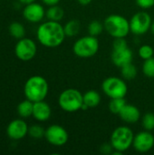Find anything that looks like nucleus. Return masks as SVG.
Listing matches in <instances>:
<instances>
[{
  "label": "nucleus",
  "instance_id": "34",
  "mask_svg": "<svg viewBox=\"0 0 154 155\" xmlns=\"http://www.w3.org/2000/svg\"><path fill=\"white\" fill-rule=\"evenodd\" d=\"M150 30H151V32L154 35V21L152 23V25H151V29Z\"/></svg>",
  "mask_w": 154,
  "mask_h": 155
},
{
  "label": "nucleus",
  "instance_id": "7",
  "mask_svg": "<svg viewBox=\"0 0 154 155\" xmlns=\"http://www.w3.org/2000/svg\"><path fill=\"white\" fill-rule=\"evenodd\" d=\"M99 50V41L96 36L85 35L75 41L73 51L74 54L81 58H89L97 54Z\"/></svg>",
  "mask_w": 154,
  "mask_h": 155
},
{
  "label": "nucleus",
  "instance_id": "6",
  "mask_svg": "<svg viewBox=\"0 0 154 155\" xmlns=\"http://www.w3.org/2000/svg\"><path fill=\"white\" fill-rule=\"evenodd\" d=\"M113 63L122 67L129 63H132L133 58V51L128 47L127 42L124 38H115L113 43V52L111 54Z\"/></svg>",
  "mask_w": 154,
  "mask_h": 155
},
{
  "label": "nucleus",
  "instance_id": "9",
  "mask_svg": "<svg viewBox=\"0 0 154 155\" xmlns=\"http://www.w3.org/2000/svg\"><path fill=\"white\" fill-rule=\"evenodd\" d=\"M129 22L131 32L136 35H143L151 29L152 20L147 12L140 11L134 14Z\"/></svg>",
  "mask_w": 154,
  "mask_h": 155
},
{
  "label": "nucleus",
  "instance_id": "27",
  "mask_svg": "<svg viewBox=\"0 0 154 155\" xmlns=\"http://www.w3.org/2000/svg\"><path fill=\"white\" fill-rule=\"evenodd\" d=\"M142 124L144 130L152 131L154 130V114L147 113L143 115L142 119Z\"/></svg>",
  "mask_w": 154,
  "mask_h": 155
},
{
  "label": "nucleus",
  "instance_id": "22",
  "mask_svg": "<svg viewBox=\"0 0 154 155\" xmlns=\"http://www.w3.org/2000/svg\"><path fill=\"white\" fill-rule=\"evenodd\" d=\"M137 73H138L137 67L133 63H129V64L121 67L122 76L126 80L134 79L137 75Z\"/></svg>",
  "mask_w": 154,
  "mask_h": 155
},
{
  "label": "nucleus",
  "instance_id": "12",
  "mask_svg": "<svg viewBox=\"0 0 154 155\" xmlns=\"http://www.w3.org/2000/svg\"><path fill=\"white\" fill-rule=\"evenodd\" d=\"M133 147L138 153H148L154 147V136L150 131H143L134 135Z\"/></svg>",
  "mask_w": 154,
  "mask_h": 155
},
{
  "label": "nucleus",
  "instance_id": "8",
  "mask_svg": "<svg viewBox=\"0 0 154 155\" xmlns=\"http://www.w3.org/2000/svg\"><path fill=\"white\" fill-rule=\"evenodd\" d=\"M102 89L105 95H107L110 99L123 98L128 92L126 83L122 78L116 76L106 78L102 84Z\"/></svg>",
  "mask_w": 154,
  "mask_h": 155
},
{
  "label": "nucleus",
  "instance_id": "15",
  "mask_svg": "<svg viewBox=\"0 0 154 155\" xmlns=\"http://www.w3.org/2000/svg\"><path fill=\"white\" fill-rule=\"evenodd\" d=\"M51 114H52V109L50 105L46 102H44V100L34 103L32 116L36 121L46 122L50 119Z\"/></svg>",
  "mask_w": 154,
  "mask_h": 155
},
{
  "label": "nucleus",
  "instance_id": "32",
  "mask_svg": "<svg viewBox=\"0 0 154 155\" xmlns=\"http://www.w3.org/2000/svg\"><path fill=\"white\" fill-rule=\"evenodd\" d=\"M93 0H77V2L82 5H88L90 3H92Z\"/></svg>",
  "mask_w": 154,
  "mask_h": 155
},
{
  "label": "nucleus",
  "instance_id": "24",
  "mask_svg": "<svg viewBox=\"0 0 154 155\" xmlns=\"http://www.w3.org/2000/svg\"><path fill=\"white\" fill-rule=\"evenodd\" d=\"M103 29H104L103 23H102L98 20H93L88 25L89 35H93V36H97V35H101Z\"/></svg>",
  "mask_w": 154,
  "mask_h": 155
},
{
  "label": "nucleus",
  "instance_id": "14",
  "mask_svg": "<svg viewBox=\"0 0 154 155\" xmlns=\"http://www.w3.org/2000/svg\"><path fill=\"white\" fill-rule=\"evenodd\" d=\"M45 15L44 8L42 5L33 2L25 5L23 10V16L30 23H39Z\"/></svg>",
  "mask_w": 154,
  "mask_h": 155
},
{
  "label": "nucleus",
  "instance_id": "17",
  "mask_svg": "<svg viewBox=\"0 0 154 155\" xmlns=\"http://www.w3.org/2000/svg\"><path fill=\"white\" fill-rule=\"evenodd\" d=\"M101 95L98 92L94 90H89L84 94V104L88 106V108H93L100 104Z\"/></svg>",
  "mask_w": 154,
  "mask_h": 155
},
{
  "label": "nucleus",
  "instance_id": "1",
  "mask_svg": "<svg viewBox=\"0 0 154 155\" xmlns=\"http://www.w3.org/2000/svg\"><path fill=\"white\" fill-rule=\"evenodd\" d=\"M65 36L64 26L56 21L48 20L41 24L36 31V37L39 43L49 48L61 45Z\"/></svg>",
  "mask_w": 154,
  "mask_h": 155
},
{
  "label": "nucleus",
  "instance_id": "13",
  "mask_svg": "<svg viewBox=\"0 0 154 155\" xmlns=\"http://www.w3.org/2000/svg\"><path fill=\"white\" fill-rule=\"evenodd\" d=\"M28 129L29 127L25 121L23 119H15L8 124L6 134L11 140L18 141L28 134Z\"/></svg>",
  "mask_w": 154,
  "mask_h": 155
},
{
  "label": "nucleus",
  "instance_id": "5",
  "mask_svg": "<svg viewBox=\"0 0 154 155\" xmlns=\"http://www.w3.org/2000/svg\"><path fill=\"white\" fill-rule=\"evenodd\" d=\"M133 138L134 134L130 127L119 126L112 133L110 143L114 151L123 153L131 148L133 143Z\"/></svg>",
  "mask_w": 154,
  "mask_h": 155
},
{
  "label": "nucleus",
  "instance_id": "2",
  "mask_svg": "<svg viewBox=\"0 0 154 155\" xmlns=\"http://www.w3.org/2000/svg\"><path fill=\"white\" fill-rule=\"evenodd\" d=\"M49 85L41 75H33L27 79L24 86V94L26 99L33 103L43 101L48 94Z\"/></svg>",
  "mask_w": 154,
  "mask_h": 155
},
{
  "label": "nucleus",
  "instance_id": "11",
  "mask_svg": "<svg viewBox=\"0 0 154 155\" xmlns=\"http://www.w3.org/2000/svg\"><path fill=\"white\" fill-rule=\"evenodd\" d=\"M44 137L46 141L54 146H63L68 141V133L61 125L52 124L45 129Z\"/></svg>",
  "mask_w": 154,
  "mask_h": 155
},
{
  "label": "nucleus",
  "instance_id": "33",
  "mask_svg": "<svg viewBox=\"0 0 154 155\" xmlns=\"http://www.w3.org/2000/svg\"><path fill=\"white\" fill-rule=\"evenodd\" d=\"M19 1H20V3H22L24 5H27V4H30V3L34 2L35 0H19Z\"/></svg>",
  "mask_w": 154,
  "mask_h": 155
},
{
  "label": "nucleus",
  "instance_id": "31",
  "mask_svg": "<svg viewBox=\"0 0 154 155\" xmlns=\"http://www.w3.org/2000/svg\"><path fill=\"white\" fill-rule=\"evenodd\" d=\"M44 5L51 6V5H58V3L60 2V0H41Z\"/></svg>",
  "mask_w": 154,
  "mask_h": 155
},
{
  "label": "nucleus",
  "instance_id": "28",
  "mask_svg": "<svg viewBox=\"0 0 154 155\" xmlns=\"http://www.w3.org/2000/svg\"><path fill=\"white\" fill-rule=\"evenodd\" d=\"M138 53H139V55H140V57L142 59L147 60L149 58L153 57L154 50L151 45H142L139 48Z\"/></svg>",
  "mask_w": 154,
  "mask_h": 155
},
{
  "label": "nucleus",
  "instance_id": "18",
  "mask_svg": "<svg viewBox=\"0 0 154 155\" xmlns=\"http://www.w3.org/2000/svg\"><path fill=\"white\" fill-rule=\"evenodd\" d=\"M33 108H34V103L28 99H25V101H22L17 105V114L22 118H28L33 115Z\"/></svg>",
  "mask_w": 154,
  "mask_h": 155
},
{
  "label": "nucleus",
  "instance_id": "25",
  "mask_svg": "<svg viewBox=\"0 0 154 155\" xmlns=\"http://www.w3.org/2000/svg\"><path fill=\"white\" fill-rule=\"evenodd\" d=\"M143 73L146 77L154 78V57L144 60L143 64Z\"/></svg>",
  "mask_w": 154,
  "mask_h": 155
},
{
  "label": "nucleus",
  "instance_id": "21",
  "mask_svg": "<svg viewBox=\"0 0 154 155\" xmlns=\"http://www.w3.org/2000/svg\"><path fill=\"white\" fill-rule=\"evenodd\" d=\"M9 34L13 37H15L18 40L21 38H24L25 35V26L19 22H13L9 25Z\"/></svg>",
  "mask_w": 154,
  "mask_h": 155
},
{
  "label": "nucleus",
  "instance_id": "23",
  "mask_svg": "<svg viewBox=\"0 0 154 155\" xmlns=\"http://www.w3.org/2000/svg\"><path fill=\"white\" fill-rule=\"evenodd\" d=\"M126 104V101L123 98H112L109 103V110L114 114H119L121 110Z\"/></svg>",
  "mask_w": 154,
  "mask_h": 155
},
{
  "label": "nucleus",
  "instance_id": "29",
  "mask_svg": "<svg viewBox=\"0 0 154 155\" xmlns=\"http://www.w3.org/2000/svg\"><path fill=\"white\" fill-rule=\"evenodd\" d=\"M138 6L143 9H149L154 5V0H135Z\"/></svg>",
  "mask_w": 154,
  "mask_h": 155
},
{
  "label": "nucleus",
  "instance_id": "10",
  "mask_svg": "<svg viewBox=\"0 0 154 155\" xmlns=\"http://www.w3.org/2000/svg\"><path fill=\"white\" fill-rule=\"evenodd\" d=\"M37 52V47L35 43L30 38H21L15 45V54L18 59L21 61H30L32 60Z\"/></svg>",
  "mask_w": 154,
  "mask_h": 155
},
{
  "label": "nucleus",
  "instance_id": "26",
  "mask_svg": "<svg viewBox=\"0 0 154 155\" xmlns=\"http://www.w3.org/2000/svg\"><path fill=\"white\" fill-rule=\"evenodd\" d=\"M44 134L45 130L39 124H34L28 129V134L34 139H40L42 137H44Z\"/></svg>",
  "mask_w": 154,
  "mask_h": 155
},
{
  "label": "nucleus",
  "instance_id": "16",
  "mask_svg": "<svg viewBox=\"0 0 154 155\" xmlns=\"http://www.w3.org/2000/svg\"><path fill=\"white\" fill-rule=\"evenodd\" d=\"M121 119L127 124H135L140 120L141 113L138 107L133 104H125L118 114Z\"/></svg>",
  "mask_w": 154,
  "mask_h": 155
},
{
  "label": "nucleus",
  "instance_id": "4",
  "mask_svg": "<svg viewBox=\"0 0 154 155\" xmlns=\"http://www.w3.org/2000/svg\"><path fill=\"white\" fill-rule=\"evenodd\" d=\"M58 104L61 109L64 112H77L82 109L84 104V94L77 89H65L60 94L58 97Z\"/></svg>",
  "mask_w": 154,
  "mask_h": 155
},
{
  "label": "nucleus",
  "instance_id": "30",
  "mask_svg": "<svg viewBox=\"0 0 154 155\" xmlns=\"http://www.w3.org/2000/svg\"><path fill=\"white\" fill-rule=\"evenodd\" d=\"M113 146L111 143H104L101 146L100 148V152L103 154H110V153H113Z\"/></svg>",
  "mask_w": 154,
  "mask_h": 155
},
{
  "label": "nucleus",
  "instance_id": "20",
  "mask_svg": "<svg viewBox=\"0 0 154 155\" xmlns=\"http://www.w3.org/2000/svg\"><path fill=\"white\" fill-rule=\"evenodd\" d=\"M80 29H81V25H80L79 21L74 20V19L68 21L64 25V34L68 37H73V36H75L76 35H78L80 32Z\"/></svg>",
  "mask_w": 154,
  "mask_h": 155
},
{
  "label": "nucleus",
  "instance_id": "19",
  "mask_svg": "<svg viewBox=\"0 0 154 155\" xmlns=\"http://www.w3.org/2000/svg\"><path fill=\"white\" fill-rule=\"evenodd\" d=\"M64 15V9L61 6H59L58 5H51L45 11V16L47 17L48 20H51V21L59 22L63 19Z\"/></svg>",
  "mask_w": 154,
  "mask_h": 155
},
{
  "label": "nucleus",
  "instance_id": "3",
  "mask_svg": "<svg viewBox=\"0 0 154 155\" xmlns=\"http://www.w3.org/2000/svg\"><path fill=\"white\" fill-rule=\"evenodd\" d=\"M104 30L113 38H125L129 33L130 22L121 15H110L103 22Z\"/></svg>",
  "mask_w": 154,
  "mask_h": 155
}]
</instances>
